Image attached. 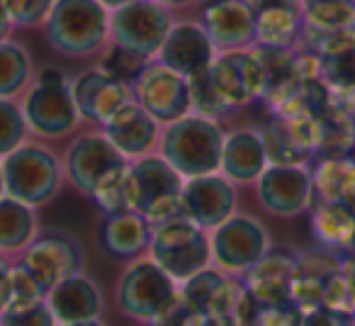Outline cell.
<instances>
[{
	"mask_svg": "<svg viewBox=\"0 0 355 326\" xmlns=\"http://www.w3.org/2000/svg\"><path fill=\"white\" fill-rule=\"evenodd\" d=\"M17 263L35 277L46 295L61 280L83 271V248L73 234L61 229H40L30 246L17 256Z\"/></svg>",
	"mask_w": 355,
	"mask_h": 326,
	"instance_id": "8fae6325",
	"label": "cell"
},
{
	"mask_svg": "<svg viewBox=\"0 0 355 326\" xmlns=\"http://www.w3.org/2000/svg\"><path fill=\"white\" fill-rule=\"evenodd\" d=\"M42 27L64 59H93L110 44V10L100 0H56Z\"/></svg>",
	"mask_w": 355,
	"mask_h": 326,
	"instance_id": "6da1fadb",
	"label": "cell"
},
{
	"mask_svg": "<svg viewBox=\"0 0 355 326\" xmlns=\"http://www.w3.org/2000/svg\"><path fill=\"white\" fill-rule=\"evenodd\" d=\"M146 256L173 280L185 282L200 271L212 266L209 232L190 222L185 214L153 224Z\"/></svg>",
	"mask_w": 355,
	"mask_h": 326,
	"instance_id": "52a82bcc",
	"label": "cell"
},
{
	"mask_svg": "<svg viewBox=\"0 0 355 326\" xmlns=\"http://www.w3.org/2000/svg\"><path fill=\"white\" fill-rule=\"evenodd\" d=\"M27 139H30V129H27L20 100L0 98V158L15 151Z\"/></svg>",
	"mask_w": 355,
	"mask_h": 326,
	"instance_id": "e575fe53",
	"label": "cell"
},
{
	"mask_svg": "<svg viewBox=\"0 0 355 326\" xmlns=\"http://www.w3.org/2000/svg\"><path fill=\"white\" fill-rule=\"evenodd\" d=\"M180 304V282L144 256L129 261L117 280V307L124 316L153 326Z\"/></svg>",
	"mask_w": 355,
	"mask_h": 326,
	"instance_id": "5b68a950",
	"label": "cell"
},
{
	"mask_svg": "<svg viewBox=\"0 0 355 326\" xmlns=\"http://www.w3.org/2000/svg\"><path fill=\"white\" fill-rule=\"evenodd\" d=\"M129 166V163H127ZM127 166L122 171H117L114 175H110L103 185L93 193V203L103 209V214H114L122 212L127 207V190H124V183H127Z\"/></svg>",
	"mask_w": 355,
	"mask_h": 326,
	"instance_id": "f35d334b",
	"label": "cell"
},
{
	"mask_svg": "<svg viewBox=\"0 0 355 326\" xmlns=\"http://www.w3.org/2000/svg\"><path fill=\"white\" fill-rule=\"evenodd\" d=\"M345 30H355L353 0H302L300 46Z\"/></svg>",
	"mask_w": 355,
	"mask_h": 326,
	"instance_id": "83f0119b",
	"label": "cell"
},
{
	"mask_svg": "<svg viewBox=\"0 0 355 326\" xmlns=\"http://www.w3.org/2000/svg\"><path fill=\"white\" fill-rule=\"evenodd\" d=\"M51 311H54L59 326L78 324V321L103 319L105 314V295L100 285L88 273H73L59 285L46 292Z\"/></svg>",
	"mask_w": 355,
	"mask_h": 326,
	"instance_id": "44dd1931",
	"label": "cell"
},
{
	"mask_svg": "<svg viewBox=\"0 0 355 326\" xmlns=\"http://www.w3.org/2000/svg\"><path fill=\"white\" fill-rule=\"evenodd\" d=\"M261 139H263L268 163H272V166H309L314 161L302 148V144L295 139L287 119L282 117H272L268 124H263Z\"/></svg>",
	"mask_w": 355,
	"mask_h": 326,
	"instance_id": "d6a6232c",
	"label": "cell"
},
{
	"mask_svg": "<svg viewBox=\"0 0 355 326\" xmlns=\"http://www.w3.org/2000/svg\"><path fill=\"white\" fill-rule=\"evenodd\" d=\"M185 178L161 153H146L127 166V207L151 224L180 214V193Z\"/></svg>",
	"mask_w": 355,
	"mask_h": 326,
	"instance_id": "8992f818",
	"label": "cell"
},
{
	"mask_svg": "<svg viewBox=\"0 0 355 326\" xmlns=\"http://www.w3.org/2000/svg\"><path fill=\"white\" fill-rule=\"evenodd\" d=\"M297 251L270 248L253 268L241 275V282L261 304H285L292 302V277H295Z\"/></svg>",
	"mask_w": 355,
	"mask_h": 326,
	"instance_id": "7402d4cb",
	"label": "cell"
},
{
	"mask_svg": "<svg viewBox=\"0 0 355 326\" xmlns=\"http://www.w3.org/2000/svg\"><path fill=\"white\" fill-rule=\"evenodd\" d=\"M309 224L316 246L340 256L355 251V212L350 207L331 200H314L309 209Z\"/></svg>",
	"mask_w": 355,
	"mask_h": 326,
	"instance_id": "484cf974",
	"label": "cell"
},
{
	"mask_svg": "<svg viewBox=\"0 0 355 326\" xmlns=\"http://www.w3.org/2000/svg\"><path fill=\"white\" fill-rule=\"evenodd\" d=\"M161 6H166V8H171V10H180V8H190V6H195L198 0H158Z\"/></svg>",
	"mask_w": 355,
	"mask_h": 326,
	"instance_id": "c3c4849f",
	"label": "cell"
},
{
	"mask_svg": "<svg viewBox=\"0 0 355 326\" xmlns=\"http://www.w3.org/2000/svg\"><path fill=\"white\" fill-rule=\"evenodd\" d=\"M100 129L127 161H134L158 151L163 124H158L137 100H132L122 105Z\"/></svg>",
	"mask_w": 355,
	"mask_h": 326,
	"instance_id": "d6986e66",
	"label": "cell"
},
{
	"mask_svg": "<svg viewBox=\"0 0 355 326\" xmlns=\"http://www.w3.org/2000/svg\"><path fill=\"white\" fill-rule=\"evenodd\" d=\"M20 105L30 137L42 141L69 137L83 122L71 93V78L56 66L37 71L30 88L22 93Z\"/></svg>",
	"mask_w": 355,
	"mask_h": 326,
	"instance_id": "7a4b0ae2",
	"label": "cell"
},
{
	"mask_svg": "<svg viewBox=\"0 0 355 326\" xmlns=\"http://www.w3.org/2000/svg\"><path fill=\"white\" fill-rule=\"evenodd\" d=\"M302 326H350V324H348V316L319 307V309L304 311V316H302Z\"/></svg>",
	"mask_w": 355,
	"mask_h": 326,
	"instance_id": "ee69618b",
	"label": "cell"
},
{
	"mask_svg": "<svg viewBox=\"0 0 355 326\" xmlns=\"http://www.w3.org/2000/svg\"><path fill=\"white\" fill-rule=\"evenodd\" d=\"M12 30H15V27H12V22H10V17H8L6 8H3V3H0V42L10 40V32Z\"/></svg>",
	"mask_w": 355,
	"mask_h": 326,
	"instance_id": "bcb514c9",
	"label": "cell"
},
{
	"mask_svg": "<svg viewBox=\"0 0 355 326\" xmlns=\"http://www.w3.org/2000/svg\"><path fill=\"white\" fill-rule=\"evenodd\" d=\"M239 212V185L227 175L207 173L198 178H185L180 193V214L198 227L212 232L232 214Z\"/></svg>",
	"mask_w": 355,
	"mask_h": 326,
	"instance_id": "5bb4252c",
	"label": "cell"
},
{
	"mask_svg": "<svg viewBox=\"0 0 355 326\" xmlns=\"http://www.w3.org/2000/svg\"><path fill=\"white\" fill-rule=\"evenodd\" d=\"M71 93H73L80 119L98 124V127H103L122 105L134 100L132 83L105 74L100 66L85 69L78 76H73L71 78Z\"/></svg>",
	"mask_w": 355,
	"mask_h": 326,
	"instance_id": "2e32d148",
	"label": "cell"
},
{
	"mask_svg": "<svg viewBox=\"0 0 355 326\" xmlns=\"http://www.w3.org/2000/svg\"><path fill=\"white\" fill-rule=\"evenodd\" d=\"M66 326H105L100 319H93V321H78V324H66Z\"/></svg>",
	"mask_w": 355,
	"mask_h": 326,
	"instance_id": "f907efd6",
	"label": "cell"
},
{
	"mask_svg": "<svg viewBox=\"0 0 355 326\" xmlns=\"http://www.w3.org/2000/svg\"><path fill=\"white\" fill-rule=\"evenodd\" d=\"M319 117L321 139H319V156H350L355 151V117L345 108H340L334 100L329 110H324Z\"/></svg>",
	"mask_w": 355,
	"mask_h": 326,
	"instance_id": "1f68e13d",
	"label": "cell"
},
{
	"mask_svg": "<svg viewBox=\"0 0 355 326\" xmlns=\"http://www.w3.org/2000/svg\"><path fill=\"white\" fill-rule=\"evenodd\" d=\"M3 163V180H6V195L20 203L42 209L61 193L64 185V163L46 144L32 141L10 151Z\"/></svg>",
	"mask_w": 355,
	"mask_h": 326,
	"instance_id": "277c9868",
	"label": "cell"
},
{
	"mask_svg": "<svg viewBox=\"0 0 355 326\" xmlns=\"http://www.w3.org/2000/svg\"><path fill=\"white\" fill-rule=\"evenodd\" d=\"M64 178L76 193L93 198V193L117 171L127 166V158L114 148V144L105 137L103 129L98 132L78 134L64 151Z\"/></svg>",
	"mask_w": 355,
	"mask_h": 326,
	"instance_id": "30bf717a",
	"label": "cell"
},
{
	"mask_svg": "<svg viewBox=\"0 0 355 326\" xmlns=\"http://www.w3.org/2000/svg\"><path fill=\"white\" fill-rule=\"evenodd\" d=\"M214 56H217V49L205 27L200 25V20H175L163 40L156 59L168 69L190 78V76L207 71Z\"/></svg>",
	"mask_w": 355,
	"mask_h": 326,
	"instance_id": "ac0fdd59",
	"label": "cell"
},
{
	"mask_svg": "<svg viewBox=\"0 0 355 326\" xmlns=\"http://www.w3.org/2000/svg\"><path fill=\"white\" fill-rule=\"evenodd\" d=\"M334 100L355 117V90H353V93H334Z\"/></svg>",
	"mask_w": 355,
	"mask_h": 326,
	"instance_id": "7dc6e473",
	"label": "cell"
},
{
	"mask_svg": "<svg viewBox=\"0 0 355 326\" xmlns=\"http://www.w3.org/2000/svg\"><path fill=\"white\" fill-rule=\"evenodd\" d=\"M40 234L37 209L15 198H0V253L17 258Z\"/></svg>",
	"mask_w": 355,
	"mask_h": 326,
	"instance_id": "f546056e",
	"label": "cell"
},
{
	"mask_svg": "<svg viewBox=\"0 0 355 326\" xmlns=\"http://www.w3.org/2000/svg\"><path fill=\"white\" fill-rule=\"evenodd\" d=\"M209 78L232 110L248 108L263 98V69L251 46L217 51L212 66H209Z\"/></svg>",
	"mask_w": 355,
	"mask_h": 326,
	"instance_id": "9a60e30c",
	"label": "cell"
},
{
	"mask_svg": "<svg viewBox=\"0 0 355 326\" xmlns=\"http://www.w3.org/2000/svg\"><path fill=\"white\" fill-rule=\"evenodd\" d=\"M151 229L153 224L132 209L105 214V222L100 227V243L107 256L117 261H134L148 251Z\"/></svg>",
	"mask_w": 355,
	"mask_h": 326,
	"instance_id": "cb8c5ba5",
	"label": "cell"
},
{
	"mask_svg": "<svg viewBox=\"0 0 355 326\" xmlns=\"http://www.w3.org/2000/svg\"><path fill=\"white\" fill-rule=\"evenodd\" d=\"M134 100L156 119L158 124H171L190 114L188 78L168 69L158 59H151L132 78Z\"/></svg>",
	"mask_w": 355,
	"mask_h": 326,
	"instance_id": "7c38bea8",
	"label": "cell"
},
{
	"mask_svg": "<svg viewBox=\"0 0 355 326\" xmlns=\"http://www.w3.org/2000/svg\"><path fill=\"white\" fill-rule=\"evenodd\" d=\"M321 78L334 93H353L355 90V44L334 56L321 59Z\"/></svg>",
	"mask_w": 355,
	"mask_h": 326,
	"instance_id": "8d00e7d4",
	"label": "cell"
},
{
	"mask_svg": "<svg viewBox=\"0 0 355 326\" xmlns=\"http://www.w3.org/2000/svg\"><path fill=\"white\" fill-rule=\"evenodd\" d=\"M302 316H304V311H302L295 302H285V304H261L256 326H302Z\"/></svg>",
	"mask_w": 355,
	"mask_h": 326,
	"instance_id": "b9f144b4",
	"label": "cell"
},
{
	"mask_svg": "<svg viewBox=\"0 0 355 326\" xmlns=\"http://www.w3.org/2000/svg\"><path fill=\"white\" fill-rule=\"evenodd\" d=\"M107 10H117V8H122V6H127V3H132V0H100Z\"/></svg>",
	"mask_w": 355,
	"mask_h": 326,
	"instance_id": "681fc988",
	"label": "cell"
},
{
	"mask_svg": "<svg viewBox=\"0 0 355 326\" xmlns=\"http://www.w3.org/2000/svg\"><path fill=\"white\" fill-rule=\"evenodd\" d=\"M348 324H350V326H355V314H350V316H348Z\"/></svg>",
	"mask_w": 355,
	"mask_h": 326,
	"instance_id": "f5cc1de1",
	"label": "cell"
},
{
	"mask_svg": "<svg viewBox=\"0 0 355 326\" xmlns=\"http://www.w3.org/2000/svg\"><path fill=\"white\" fill-rule=\"evenodd\" d=\"M302 37V0H275L256 8V44L297 49Z\"/></svg>",
	"mask_w": 355,
	"mask_h": 326,
	"instance_id": "d4e9b609",
	"label": "cell"
},
{
	"mask_svg": "<svg viewBox=\"0 0 355 326\" xmlns=\"http://www.w3.org/2000/svg\"><path fill=\"white\" fill-rule=\"evenodd\" d=\"M353 3H355V0H353Z\"/></svg>",
	"mask_w": 355,
	"mask_h": 326,
	"instance_id": "db71d44e",
	"label": "cell"
},
{
	"mask_svg": "<svg viewBox=\"0 0 355 326\" xmlns=\"http://www.w3.org/2000/svg\"><path fill=\"white\" fill-rule=\"evenodd\" d=\"M44 290L37 285V280L20 266V263H12V277H10V302H35L44 300ZM8 302V304H10Z\"/></svg>",
	"mask_w": 355,
	"mask_h": 326,
	"instance_id": "7bdbcfd3",
	"label": "cell"
},
{
	"mask_svg": "<svg viewBox=\"0 0 355 326\" xmlns=\"http://www.w3.org/2000/svg\"><path fill=\"white\" fill-rule=\"evenodd\" d=\"M263 69V103L275 108L300 85L297 76V49H270V46H251Z\"/></svg>",
	"mask_w": 355,
	"mask_h": 326,
	"instance_id": "f1b7e54d",
	"label": "cell"
},
{
	"mask_svg": "<svg viewBox=\"0 0 355 326\" xmlns=\"http://www.w3.org/2000/svg\"><path fill=\"white\" fill-rule=\"evenodd\" d=\"M343 256L329 248H309V251H297L295 277H292V302L302 311L319 309L324 307L329 287L334 277L340 273Z\"/></svg>",
	"mask_w": 355,
	"mask_h": 326,
	"instance_id": "ffe728a7",
	"label": "cell"
},
{
	"mask_svg": "<svg viewBox=\"0 0 355 326\" xmlns=\"http://www.w3.org/2000/svg\"><path fill=\"white\" fill-rule=\"evenodd\" d=\"M314 200L340 203L355 212V156H319L311 161Z\"/></svg>",
	"mask_w": 355,
	"mask_h": 326,
	"instance_id": "4316f807",
	"label": "cell"
},
{
	"mask_svg": "<svg viewBox=\"0 0 355 326\" xmlns=\"http://www.w3.org/2000/svg\"><path fill=\"white\" fill-rule=\"evenodd\" d=\"M188 88H190V112L200 114V117L207 119H227L229 114L234 112L227 105V100L217 93L212 78H209V69L202 71V74H195L188 78Z\"/></svg>",
	"mask_w": 355,
	"mask_h": 326,
	"instance_id": "836d02e7",
	"label": "cell"
},
{
	"mask_svg": "<svg viewBox=\"0 0 355 326\" xmlns=\"http://www.w3.org/2000/svg\"><path fill=\"white\" fill-rule=\"evenodd\" d=\"M173 22V10L158 0H132L117 10H110V44L141 61H151L156 59Z\"/></svg>",
	"mask_w": 355,
	"mask_h": 326,
	"instance_id": "ba28073f",
	"label": "cell"
},
{
	"mask_svg": "<svg viewBox=\"0 0 355 326\" xmlns=\"http://www.w3.org/2000/svg\"><path fill=\"white\" fill-rule=\"evenodd\" d=\"M144 64H146V61L137 59V56L129 54V51L119 49V46H114V44H107L103 49V59H100L98 66L105 71V74L132 83V78L139 74V69H141Z\"/></svg>",
	"mask_w": 355,
	"mask_h": 326,
	"instance_id": "ab89813d",
	"label": "cell"
},
{
	"mask_svg": "<svg viewBox=\"0 0 355 326\" xmlns=\"http://www.w3.org/2000/svg\"><path fill=\"white\" fill-rule=\"evenodd\" d=\"M15 30H35L42 27L56 0H0Z\"/></svg>",
	"mask_w": 355,
	"mask_h": 326,
	"instance_id": "74e56055",
	"label": "cell"
},
{
	"mask_svg": "<svg viewBox=\"0 0 355 326\" xmlns=\"http://www.w3.org/2000/svg\"><path fill=\"white\" fill-rule=\"evenodd\" d=\"M224 134L227 132L222 129V122L190 112L163 127L158 153L183 178L217 173L222 163Z\"/></svg>",
	"mask_w": 355,
	"mask_h": 326,
	"instance_id": "3957f363",
	"label": "cell"
},
{
	"mask_svg": "<svg viewBox=\"0 0 355 326\" xmlns=\"http://www.w3.org/2000/svg\"><path fill=\"white\" fill-rule=\"evenodd\" d=\"M0 326H59L49 302H10L0 311Z\"/></svg>",
	"mask_w": 355,
	"mask_h": 326,
	"instance_id": "d590c367",
	"label": "cell"
},
{
	"mask_svg": "<svg viewBox=\"0 0 355 326\" xmlns=\"http://www.w3.org/2000/svg\"><path fill=\"white\" fill-rule=\"evenodd\" d=\"M200 25L217 51L256 44V8L251 0H207L200 10Z\"/></svg>",
	"mask_w": 355,
	"mask_h": 326,
	"instance_id": "e0dca14e",
	"label": "cell"
},
{
	"mask_svg": "<svg viewBox=\"0 0 355 326\" xmlns=\"http://www.w3.org/2000/svg\"><path fill=\"white\" fill-rule=\"evenodd\" d=\"M268 169L261 129H234L224 134L219 173L236 185H251Z\"/></svg>",
	"mask_w": 355,
	"mask_h": 326,
	"instance_id": "603a6c76",
	"label": "cell"
},
{
	"mask_svg": "<svg viewBox=\"0 0 355 326\" xmlns=\"http://www.w3.org/2000/svg\"><path fill=\"white\" fill-rule=\"evenodd\" d=\"M12 263L15 258L0 253V311L6 309L10 302V277H12Z\"/></svg>",
	"mask_w": 355,
	"mask_h": 326,
	"instance_id": "f6af8a7d",
	"label": "cell"
},
{
	"mask_svg": "<svg viewBox=\"0 0 355 326\" xmlns=\"http://www.w3.org/2000/svg\"><path fill=\"white\" fill-rule=\"evenodd\" d=\"M256 198L263 212L277 219L302 217L314 203V183H311L309 166H272L258 175Z\"/></svg>",
	"mask_w": 355,
	"mask_h": 326,
	"instance_id": "4fadbf2b",
	"label": "cell"
},
{
	"mask_svg": "<svg viewBox=\"0 0 355 326\" xmlns=\"http://www.w3.org/2000/svg\"><path fill=\"white\" fill-rule=\"evenodd\" d=\"M35 59L17 40L0 42V98L20 100L35 80Z\"/></svg>",
	"mask_w": 355,
	"mask_h": 326,
	"instance_id": "4dcf8cb0",
	"label": "cell"
},
{
	"mask_svg": "<svg viewBox=\"0 0 355 326\" xmlns=\"http://www.w3.org/2000/svg\"><path fill=\"white\" fill-rule=\"evenodd\" d=\"M212 266L227 275L241 277L272 248V237L258 217L236 212L209 232Z\"/></svg>",
	"mask_w": 355,
	"mask_h": 326,
	"instance_id": "9c48e42d",
	"label": "cell"
},
{
	"mask_svg": "<svg viewBox=\"0 0 355 326\" xmlns=\"http://www.w3.org/2000/svg\"><path fill=\"white\" fill-rule=\"evenodd\" d=\"M6 195V180H3V163H0V198Z\"/></svg>",
	"mask_w": 355,
	"mask_h": 326,
	"instance_id": "816d5d0a",
	"label": "cell"
},
{
	"mask_svg": "<svg viewBox=\"0 0 355 326\" xmlns=\"http://www.w3.org/2000/svg\"><path fill=\"white\" fill-rule=\"evenodd\" d=\"M153 326H232V321H227L224 316L209 314V311L193 309V307L180 302L175 309L168 311V314Z\"/></svg>",
	"mask_w": 355,
	"mask_h": 326,
	"instance_id": "60d3db41",
	"label": "cell"
}]
</instances>
